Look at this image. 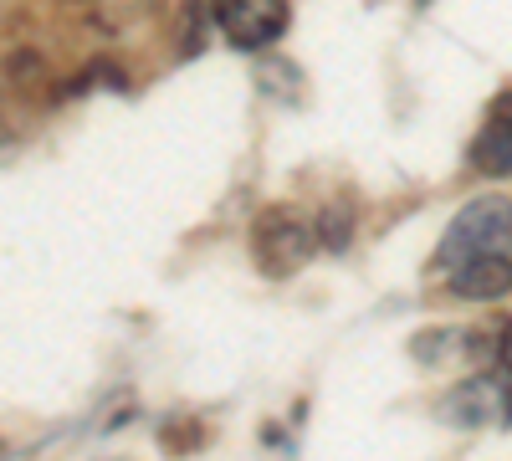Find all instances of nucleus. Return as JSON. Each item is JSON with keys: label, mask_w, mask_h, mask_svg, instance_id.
<instances>
[{"label": "nucleus", "mask_w": 512, "mask_h": 461, "mask_svg": "<svg viewBox=\"0 0 512 461\" xmlns=\"http://www.w3.org/2000/svg\"><path fill=\"white\" fill-rule=\"evenodd\" d=\"M497 118H507V123H512V98H497Z\"/></svg>", "instance_id": "obj_10"}, {"label": "nucleus", "mask_w": 512, "mask_h": 461, "mask_svg": "<svg viewBox=\"0 0 512 461\" xmlns=\"http://www.w3.org/2000/svg\"><path fill=\"white\" fill-rule=\"evenodd\" d=\"M507 251H512V200L482 195L451 216L446 241H441V262L456 267L472 257H507Z\"/></svg>", "instance_id": "obj_1"}, {"label": "nucleus", "mask_w": 512, "mask_h": 461, "mask_svg": "<svg viewBox=\"0 0 512 461\" xmlns=\"http://www.w3.org/2000/svg\"><path fill=\"white\" fill-rule=\"evenodd\" d=\"M441 415L461 431H482V426H507L512 421V390L497 380V374H477V380L456 385L441 400Z\"/></svg>", "instance_id": "obj_4"}, {"label": "nucleus", "mask_w": 512, "mask_h": 461, "mask_svg": "<svg viewBox=\"0 0 512 461\" xmlns=\"http://www.w3.org/2000/svg\"><path fill=\"white\" fill-rule=\"evenodd\" d=\"M313 246H318V221H303L287 205L256 221V262H262L267 277H292L313 257Z\"/></svg>", "instance_id": "obj_2"}, {"label": "nucleus", "mask_w": 512, "mask_h": 461, "mask_svg": "<svg viewBox=\"0 0 512 461\" xmlns=\"http://www.w3.org/2000/svg\"><path fill=\"white\" fill-rule=\"evenodd\" d=\"M349 236H354V231H349L344 211H323V216H318V241H323V246L344 251V246H349Z\"/></svg>", "instance_id": "obj_7"}, {"label": "nucleus", "mask_w": 512, "mask_h": 461, "mask_svg": "<svg viewBox=\"0 0 512 461\" xmlns=\"http://www.w3.org/2000/svg\"><path fill=\"white\" fill-rule=\"evenodd\" d=\"M472 164H477L482 175H497V180L512 175V123H507V118H492L487 129L477 134V144H472Z\"/></svg>", "instance_id": "obj_6"}, {"label": "nucleus", "mask_w": 512, "mask_h": 461, "mask_svg": "<svg viewBox=\"0 0 512 461\" xmlns=\"http://www.w3.org/2000/svg\"><path fill=\"white\" fill-rule=\"evenodd\" d=\"M497 359L512 369V318H507V323H502V333H497Z\"/></svg>", "instance_id": "obj_9"}, {"label": "nucleus", "mask_w": 512, "mask_h": 461, "mask_svg": "<svg viewBox=\"0 0 512 461\" xmlns=\"http://www.w3.org/2000/svg\"><path fill=\"white\" fill-rule=\"evenodd\" d=\"M11 77L16 82H36L41 77V57H31V52L26 57H11Z\"/></svg>", "instance_id": "obj_8"}, {"label": "nucleus", "mask_w": 512, "mask_h": 461, "mask_svg": "<svg viewBox=\"0 0 512 461\" xmlns=\"http://www.w3.org/2000/svg\"><path fill=\"white\" fill-rule=\"evenodd\" d=\"M210 6H216V26L226 31V41L241 52L272 47L287 31V0H210Z\"/></svg>", "instance_id": "obj_3"}, {"label": "nucleus", "mask_w": 512, "mask_h": 461, "mask_svg": "<svg viewBox=\"0 0 512 461\" xmlns=\"http://www.w3.org/2000/svg\"><path fill=\"white\" fill-rule=\"evenodd\" d=\"M446 287L466 303H492L502 292H512V257H472V262H456Z\"/></svg>", "instance_id": "obj_5"}]
</instances>
